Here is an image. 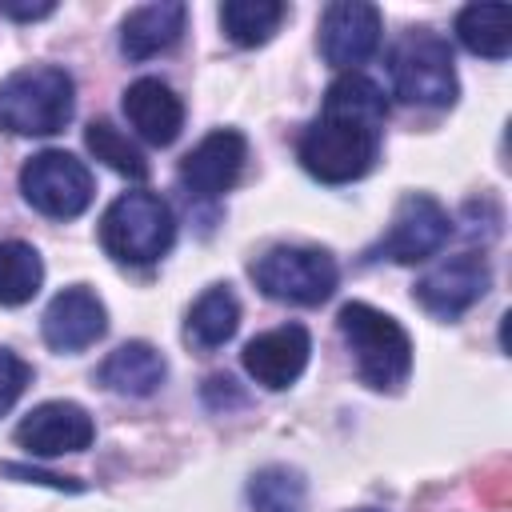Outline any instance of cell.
I'll use <instances>...</instances> for the list:
<instances>
[{"mask_svg": "<svg viewBox=\"0 0 512 512\" xmlns=\"http://www.w3.org/2000/svg\"><path fill=\"white\" fill-rule=\"evenodd\" d=\"M248 160V140L236 128H216L208 132L180 164V184L188 188V196L196 200H212L220 192H228L240 176Z\"/></svg>", "mask_w": 512, "mask_h": 512, "instance_id": "11", "label": "cell"}, {"mask_svg": "<svg viewBox=\"0 0 512 512\" xmlns=\"http://www.w3.org/2000/svg\"><path fill=\"white\" fill-rule=\"evenodd\" d=\"M284 16H288V8L280 0H224V8H220V24H224L228 40L240 48H256V44L272 40V32L280 28Z\"/></svg>", "mask_w": 512, "mask_h": 512, "instance_id": "20", "label": "cell"}, {"mask_svg": "<svg viewBox=\"0 0 512 512\" xmlns=\"http://www.w3.org/2000/svg\"><path fill=\"white\" fill-rule=\"evenodd\" d=\"M40 328H44L48 348H56V352H80V348H88V344H96L104 336L108 312H104V304H100L96 292H88L84 284H72V288H64V292L52 296V304L44 308Z\"/></svg>", "mask_w": 512, "mask_h": 512, "instance_id": "14", "label": "cell"}, {"mask_svg": "<svg viewBox=\"0 0 512 512\" xmlns=\"http://www.w3.org/2000/svg\"><path fill=\"white\" fill-rule=\"evenodd\" d=\"M84 140H88V152H92L96 160H104L112 172H120V176H128V180H144V176H148L144 152H140L112 120H92L88 132H84Z\"/></svg>", "mask_w": 512, "mask_h": 512, "instance_id": "23", "label": "cell"}, {"mask_svg": "<svg viewBox=\"0 0 512 512\" xmlns=\"http://www.w3.org/2000/svg\"><path fill=\"white\" fill-rule=\"evenodd\" d=\"M384 116L388 100L380 84H372L360 72H344L340 80H332L320 116L300 136V164L324 184L360 180L380 152Z\"/></svg>", "mask_w": 512, "mask_h": 512, "instance_id": "1", "label": "cell"}, {"mask_svg": "<svg viewBox=\"0 0 512 512\" xmlns=\"http://www.w3.org/2000/svg\"><path fill=\"white\" fill-rule=\"evenodd\" d=\"M492 284V272L488 264L476 256V252H464V256H452L444 264H436L432 272H424L412 288L416 304L440 320H456L460 312H468Z\"/></svg>", "mask_w": 512, "mask_h": 512, "instance_id": "9", "label": "cell"}, {"mask_svg": "<svg viewBox=\"0 0 512 512\" xmlns=\"http://www.w3.org/2000/svg\"><path fill=\"white\" fill-rule=\"evenodd\" d=\"M124 116L136 128V136L156 144V148L172 144L180 136V128H184L180 96L164 80H156V76H140V80H132L124 88Z\"/></svg>", "mask_w": 512, "mask_h": 512, "instance_id": "15", "label": "cell"}, {"mask_svg": "<svg viewBox=\"0 0 512 512\" xmlns=\"http://www.w3.org/2000/svg\"><path fill=\"white\" fill-rule=\"evenodd\" d=\"M4 476H20V480H36V484H48V488H60V492H80V484L72 476H52V472H36L28 464H0Z\"/></svg>", "mask_w": 512, "mask_h": 512, "instance_id": "26", "label": "cell"}, {"mask_svg": "<svg viewBox=\"0 0 512 512\" xmlns=\"http://www.w3.org/2000/svg\"><path fill=\"white\" fill-rule=\"evenodd\" d=\"M252 280L264 296L280 304H324L340 280L336 260L324 248H304V244H276L252 264Z\"/></svg>", "mask_w": 512, "mask_h": 512, "instance_id": "6", "label": "cell"}, {"mask_svg": "<svg viewBox=\"0 0 512 512\" xmlns=\"http://www.w3.org/2000/svg\"><path fill=\"white\" fill-rule=\"evenodd\" d=\"M72 92L64 68H20L0 84V128L16 136H52L72 120Z\"/></svg>", "mask_w": 512, "mask_h": 512, "instance_id": "4", "label": "cell"}, {"mask_svg": "<svg viewBox=\"0 0 512 512\" xmlns=\"http://www.w3.org/2000/svg\"><path fill=\"white\" fill-rule=\"evenodd\" d=\"M240 324V304L224 284H212L188 312V340L196 348H220L236 336Z\"/></svg>", "mask_w": 512, "mask_h": 512, "instance_id": "19", "label": "cell"}, {"mask_svg": "<svg viewBox=\"0 0 512 512\" xmlns=\"http://www.w3.org/2000/svg\"><path fill=\"white\" fill-rule=\"evenodd\" d=\"M380 44V8L364 0H336L320 16V52L336 68L364 64Z\"/></svg>", "mask_w": 512, "mask_h": 512, "instance_id": "10", "label": "cell"}, {"mask_svg": "<svg viewBox=\"0 0 512 512\" xmlns=\"http://www.w3.org/2000/svg\"><path fill=\"white\" fill-rule=\"evenodd\" d=\"M40 280H44L40 252L24 240H0V304L4 308L28 304L40 292Z\"/></svg>", "mask_w": 512, "mask_h": 512, "instance_id": "22", "label": "cell"}, {"mask_svg": "<svg viewBox=\"0 0 512 512\" xmlns=\"http://www.w3.org/2000/svg\"><path fill=\"white\" fill-rule=\"evenodd\" d=\"M456 36L472 56L504 60L512 52V8L508 4H468L456 16Z\"/></svg>", "mask_w": 512, "mask_h": 512, "instance_id": "18", "label": "cell"}, {"mask_svg": "<svg viewBox=\"0 0 512 512\" xmlns=\"http://www.w3.org/2000/svg\"><path fill=\"white\" fill-rule=\"evenodd\" d=\"M96 436L92 416L72 404V400H48L40 408H32L20 424H16V440L32 452V456H64V452H84Z\"/></svg>", "mask_w": 512, "mask_h": 512, "instance_id": "12", "label": "cell"}, {"mask_svg": "<svg viewBox=\"0 0 512 512\" xmlns=\"http://www.w3.org/2000/svg\"><path fill=\"white\" fill-rule=\"evenodd\" d=\"M204 404L216 408V412H228V408H240V404H244V392L236 388L232 376H208V384H204Z\"/></svg>", "mask_w": 512, "mask_h": 512, "instance_id": "25", "label": "cell"}, {"mask_svg": "<svg viewBox=\"0 0 512 512\" xmlns=\"http://www.w3.org/2000/svg\"><path fill=\"white\" fill-rule=\"evenodd\" d=\"M364 512H376V508H364Z\"/></svg>", "mask_w": 512, "mask_h": 512, "instance_id": "28", "label": "cell"}, {"mask_svg": "<svg viewBox=\"0 0 512 512\" xmlns=\"http://www.w3.org/2000/svg\"><path fill=\"white\" fill-rule=\"evenodd\" d=\"M308 484L288 464H268L248 480V508L252 512H304Z\"/></svg>", "mask_w": 512, "mask_h": 512, "instance_id": "21", "label": "cell"}, {"mask_svg": "<svg viewBox=\"0 0 512 512\" xmlns=\"http://www.w3.org/2000/svg\"><path fill=\"white\" fill-rule=\"evenodd\" d=\"M184 20H188V8L180 0L144 4V8L128 12V20L120 28V52L128 60H148L156 52H168L184 36Z\"/></svg>", "mask_w": 512, "mask_h": 512, "instance_id": "16", "label": "cell"}, {"mask_svg": "<svg viewBox=\"0 0 512 512\" xmlns=\"http://www.w3.org/2000/svg\"><path fill=\"white\" fill-rule=\"evenodd\" d=\"M392 88L400 100L420 108H448L456 100V64L444 36L432 28H408L388 56Z\"/></svg>", "mask_w": 512, "mask_h": 512, "instance_id": "5", "label": "cell"}, {"mask_svg": "<svg viewBox=\"0 0 512 512\" xmlns=\"http://www.w3.org/2000/svg\"><path fill=\"white\" fill-rule=\"evenodd\" d=\"M176 240V220L164 196L156 192H124L108 204L100 220V244L120 264H152Z\"/></svg>", "mask_w": 512, "mask_h": 512, "instance_id": "3", "label": "cell"}, {"mask_svg": "<svg viewBox=\"0 0 512 512\" xmlns=\"http://www.w3.org/2000/svg\"><path fill=\"white\" fill-rule=\"evenodd\" d=\"M340 324V336L344 344L352 348V360H356V376L368 384V388H396L408 380L412 372V340L408 332L380 308L364 304V300H352L340 308L336 316Z\"/></svg>", "mask_w": 512, "mask_h": 512, "instance_id": "2", "label": "cell"}, {"mask_svg": "<svg viewBox=\"0 0 512 512\" xmlns=\"http://www.w3.org/2000/svg\"><path fill=\"white\" fill-rule=\"evenodd\" d=\"M96 376H100V384H108L120 396H152L164 384L168 364L148 340H128L116 352H108V360L100 364Z\"/></svg>", "mask_w": 512, "mask_h": 512, "instance_id": "17", "label": "cell"}, {"mask_svg": "<svg viewBox=\"0 0 512 512\" xmlns=\"http://www.w3.org/2000/svg\"><path fill=\"white\" fill-rule=\"evenodd\" d=\"M448 236H452V216L444 212V204L424 196V192H412L400 200L392 228L376 244V252L396 260V264H416V260L436 256L448 244Z\"/></svg>", "mask_w": 512, "mask_h": 512, "instance_id": "8", "label": "cell"}, {"mask_svg": "<svg viewBox=\"0 0 512 512\" xmlns=\"http://www.w3.org/2000/svg\"><path fill=\"white\" fill-rule=\"evenodd\" d=\"M308 352H312L308 328L304 324H280V328L260 332L244 344V372L256 384L280 392V388L296 384V376L308 364Z\"/></svg>", "mask_w": 512, "mask_h": 512, "instance_id": "13", "label": "cell"}, {"mask_svg": "<svg viewBox=\"0 0 512 512\" xmlns=\"http://www.w3.org/2000/svg\"><path fill=\"white\" fill-rule=\"evenodd\" d=\"M28 380H32V368L16 352L0 348V416L20 400V392L28 388Z\"/></svg>", "mask_w": 512, "mask_h": 512, "instance_id": "24", "label": "cell"}, {"mask_svg": "<svg viewBox=\"0 0 512 512\" xmlns=\"http://www.w3.org/2000/svg\"><path fill=\"white\" fill-rule=\"evenodd\" d=\"M20 192L36 212H44L52 220H72L92 204V172L72 152L44 148L24 160Z\"/></svg>", "mask_w": 512, "mask_h": 512, "instance_id": "7", "label": "cell"}, {"mask_svg": "<svg viewBox=\"0 0 512 512\" xmlns=\"http://www.w3.org/2000/svg\"><path fill=\"white\" fill-rule=\"evenodd\" d=\"M56 4L52 0H40V4H12V0H0V16H12V20H40V16H52Z\"/></svg>", "mask_w": 512, "mask_h": 512, "instance_id": "27", "label": "cell"}]
</instances>
